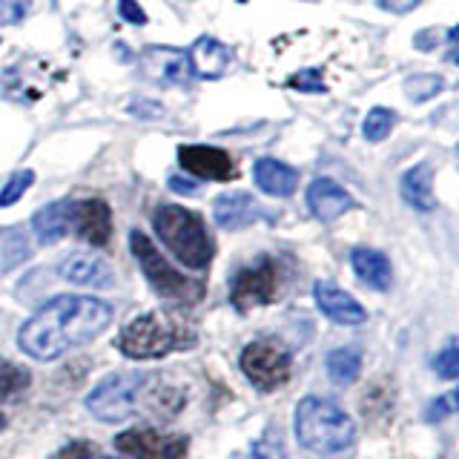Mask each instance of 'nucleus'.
I'll return each mask as SVG.
<instances>
[{
  "instance_id": "1",
  "label": "nucleus",
  "mask_w": 459,
  "mask_h": 459,
  "mask_svg": "<svg viewBox=\"0 0 459 459\" xmlns=\"http://www.w3.org/2000/svg\"><path fill=\"white\" fill-rule=\"evenodd\" d=\"M112 322V307L92 296H57L47 301L18 330L21 351L32 359H57L104 333Z\"/></svg>"
},
{
  "instance_id": "2",
  "label": "nucleus",
  "mask_w": 459,
  "mask_h": 459,
  "mask_svg": "<svg viewBox=\"0 0 459 459\" xmlns=\"http://www.w3.org/2000/svg\"><path fill=\"white\" fill-rule=\"evenodd\" d=\"M198 344V330L181 313H143L118 336V351L129 359H161Z\"/></svg>"
},
{
  "instance_id": "3",
  "label": "nucleus",
  "mask_w": 459,
  "mask_h": 459,
  "mask_svg": "<svg viewBox=\"0 0 459 459\" xmlns=\"http://www.w3.org/2000/svg\"><path fill=\"white\" fill-rule=\"evenodd\" d=\"M293 428L299 442L316 454H339L356 437V425L336 402L322 396H305L296 405Z\"/></svg>"
},
{
  "instance_id": "4",
  "label": "nucleus",
  "mask_w": 459,
  "mask_h": 459,
  "mask_svg": "<svg viewBox=\"0 0 459 459\" xmlns=\"http://www.w3.org/2000/svg\"><path fill=\"white\" fill-rule=\"evenodd\" d=\"M155 233L167 244V250L178 258L184 267L204 270L212 262L215 244L207 233L204 219L195 210H186L178 204H164L152 215Z\"/></svg>"
},
{
  "instance_id": "5",
  "label": "nucleus",
  "mask_w": 459,
  "mask_h": 459,
  "mask_svg": "<svg viewBox=\"0 0 459 459\" xmlns=\"http://www.w3.org/2000/svg\"><path fill=\"white\" fill-rule=\"evenodd\" d=\"M129 250H133L138 267L143 270V276H147L152 290L161 299L181 301V305H195V301L204 299V284L195 279H186L184 273L172 267L167 258L158 253L150 236H143L141 230H133V233H129Z\"/></svg>"
},
{
  "instance_id": "6",
  "label": "nucleus",
  "mask_w": 459,
  "mask_h": 459,
  "mask_svg": "<svg viewBox=\"0 0 459 459\" xmlns=\"http://www.w3.org/2000/svg\"><path fill=\"white\" fill-rule=\"evenodd\" d=\"M284 284H287V273L279 258L262 255L255 264L241 267L233 276V284H230V301H233V307L238 313H247L253 307L273 305L276 299H281Z\"/></svg>"
},
{
  "instance_id": "7",
  "label": "nucleus",
  "mask_w": 459,
  "mask_h": 459,
  "mask_svg": "<svg viewBox=\"0 0 459 459\" xmlns=\"http://www.w3.org/2000/svg\"><path fill=\"white\" fill-rule=\"evenodd\" d=\"M241 370L258 391H276V387L290 382L293 373V356L287 351V344L279 342L276 336H264L250 342L241 351Z\"/></svg>"
},
{
  "instance_id": "8",
  "label": "nucleus",
  "mask_w": 459,
  "mask_h": 459,
  "mask_svg": "<svg viewBox=\"0 0 459 459\" xmlns=\"http://www.w3.org/2000/svg\"><path fill=\"white\" fill-rule=\"evenodd\" d=\"M141 387H143V379L126 377V373H115V377H107L90 396H86V408H90V413L98 416L100 422H124L138 408Z\"/></svg>"
},
{
  "instance_id": "9",
  "label": "nucleus",
  "mask_w": 459,
  "mask_h": 459,
  "mask_svg": "<svg viewBox=\"0 0 459 459\" xmlns=\"http://www.w3.org/2000/svg\"><path fill=\"white\" fill-rule=\"evenodd\" d=\"M115 451L126 454L129 459H186L190 439L155 428H129L115 437Z\"/></svg>"
},
{
  "instance_id": "10",
  "label": "nucleus",
  "mask_w": 459,
  "mask_h": 459,
  "mask_svg": "<svg viewBox=\"0 0 459 459\" xmlns=\"http://www.w3.org/2000/svg\"><path fill=\"white\" fill-rule=\"evenodd\" d=\"M69 227L75 230L86 244H92V247H107L112 236V210L104 198L72 201Z\"/></svg>"
},
{
  "instance_id": "11",
  "label": "nucleus",
  "mask_w": 459,
  "mask_h": 459,
  "mask_svg": "<svg viewBox=\"0 0 459 459\" xmlns=\"http://www.w3.org/2000/svg\"><path fill=\"white\" fill-rule=\"evenodd\" d=\"M178 164L184 172L204 181H230L236 176V164L230 152L207 147V143H184V147H178Z\"/></svg>"
},
{
  "instance_id": "12",
  "label": "nucleus",
  "mask_w": 459,
  "mask_h": 459,
  "mask_svg": "<svg viewBox=\"0 0 459 459\" xmlns=\"http://www.w3.org/2000/svg\"><path fill=\"white\" fill-rule=\"evenodd\" d=\"M138 69L143 72V78L152 83H164V86H176L184 83L193 75L190 61H186V52L176 47H147L138 55Z\"/></svg>"
},
{
  "instance_id": "13",
  "label": "nucleus",
  "mask_w": 459,
  "mask_h": 459,
  "mask_svg": "<svg viewBox=\"0 0 459 459\" xmlns=\"http://www.w3.org/2000/svg\"><path fill=\"white\" fill-rule=\"evenodd\" d=\"M49 64L47 61H35V57H26L18 66H12L6 72L4 83H0V90H4L12 100H40L43 92L49 90Z\"/></svg>"
},
{
  "instance_id": "14",
  "label": "nucleus",
  "mask_w": 459,
  "mask_h": 459,
  "mask_svg": "<svg viewBox=\"0 0 459 459\" xmlns=\"http://www.w3.org/2000/svg\"><path fill=\"white\" fill-rule=\"evenodd\" d=\"M186 61H190V72L195 78L215 81L230 69V64H233V52H230V47L219 38L201 35L193 47L186 49Z\"/></svg>"
},
{
  "instance_id": "15",
  "label": "nucleus",
  "mask_w": 459,
  "mask_h": 459,
  "mask_svg": "<svg viewBox=\"0 0 459 459\" xmlns=\"http://www.w3.org/2000/svg\"><path fill=\"white\" fill-rule=\"evenodd\" d=\"M313 299H316V305H319V310L336 325H362L368 319L365 307L333 281H316Z\"/></svg>"
},
{
  "instance_id": "16",
  "label": "nucleus",
  "mask_w": 459,
  "mask_h": 459,
  "mask_svg": "<svg viewBox=\"0 0 459 459\" xmlns=\"http://www.w3.org/2000/svg\"><path fill=\"white\" fill-rule=\"evenodd\" d=\"M212 215L221 230H244L264 219V207L250 193H227L215 198Z\"/></svg>"
},
{
  "instance_id": "17",
  "label": "nucleus",
  "mask_w": 459,
  "mask_h": 459,
  "mask_svg": "<svg viewBox=\"0 0 459 459\" xmlns=\"http://www.w3.org/2000/svg\"><path fill=\"white\" fill-rule=\"evenodd\" d=\"M353 195L333 178H316L307 190V207L319 221H336L339 215L353 210Z\"/></svg>"
},
{
  "instance_id": "18",
  "label": "nucleus",
  "mask_w": 459,
  "mask_h": 459,
  "mask_svg": "<svg viewBox=\"0 0 459 459\" xmlns=\"http://www.w3.org/2000/svg\"><path fill=\"white\" fill-rule=\"evenodd\" d=\"M61 279L72 281V284H83V287H112L115 284V273L112 267L98 255H86V253H75L66 255L61 267Z\"/></svg>"
},
{
  "instance_id": "19",
  "label": "nucleus",
  "mask_w": 459,
  "mask_h": 459,
  "mask_svg": "<svg viewBox=\"0 0 459 459\" xmlns=\"http://www.w3.org/2000/svg\"><path fill=\"white\" fill-rule=\"evenodd\" d=\"M253 181L262 193L276 195V198H287L296 193L299 186V172L293 167H287L284 161H276V158H258L253 167Z\"/></svg>"
},
{
  "instance_id": "20",
  "label": "nucleus",
  "mask_w": 459,
  "mask_h": 459,
  "mask_svg": "<svg viewBox=\"0 0 459 459\" xmlns=\"http://www.w3.org/2000/svg\"><path fill=\"white\" fill-rule=\"evenodd\" d=\"M351 264H353V273L359 276V281L368 284L370 290L385 293L394 281V270H391V262H387V255L373 247H353Z\"/></svg>"
},
{
  "instance_id": "21",
  "label": "nucleus",
  "mask_w": 459,
  "mask_h": 459,
  "mask_svg": "<svg viewBox=\"0 0 459 459\" xmlns=\"http://www.w3.org/2000/svg\"><path fill=\"white\" fill-rule=\"evenodd\" d=\"M399 190H402V198H405L413 210L430 212V210L437 207V198H434V167H430V164L411 167L405 176H402Z\"/></svg>"
},
{
  "instance_id": "22",
  "label": "nucleus",
  "mask_w": 459,
  "mask_h": 459,
  "mask_svg": "<svg viewBox=\"0 0 459 459\" xmlns=\"http://www.w3.org/2000/svg\"><path fill=\"white\" fill-rule=\"evenodd\" d=\"M69 210L72 201H52V204L40 207L32 219V230L40 244H55L69 233Z\"/></svg>"
},
{
  "instance_id": "23",
  "label": "nucleus",
  "mask_w": 459,
  "mask_h": 459,
  "mask_svg": "<svg viewBox=\"0 0 459 459\" xmlns=\"http://www.w3.org/2000/svg\"><path fill=\"white\" fill-rule=\"evenodd\" d=\"M359 370H362V356H359L356 348H339L327 353V373L333 382H356Z\"/></svg>"
},
{
  "instance_id": "24",
  "label": "nucleus",
  "mask_w": 459,
  "mask_h": 459,
  "mask_svg": "<svg viewBox=\"0 0 459 459\" xmlns=\"http://www.w3.org/2000/svg\"><path fill=\"white\" fill-rule=\"evenodd\" d=\"M29 379H32V377H29L26 368L14 365V362H6V359H0V402L23 394L26 387H29Z\"/></svg>"
},
{
  "instance_id": "25",
  "label": "nucleus",
  "mask_w": 459,
  "mask_h": 459,
  "mask_svg": "<svg viewBox=\"0 0 459 459\" xmlns=\"http://www.w3.org/2000/svg\"><path fill=\"white\" fill-rule=\"evenodd\" d=\"M394 124H396V112H394V109L373 107V109L368 112L365 124H362V135H365V141H370V143H379V141H385L387 135H391Z\"/></svg>"
},
{
  "instance_id": "26",
  "label": "nucleus",
  "mask_w": 459,
  "mask_h": 459,
  "mask_svg": "<svg viewBox=\"0 0 459 459\" xmlns=\"http://www.w3.org/2000/svg\"><path fill=\"white\" fill-rule=\"evenodd\" d=\"M442 90H445V81L439 75H430V72H420V75H411L405 81V92L411 100H416V104L437 98Z\"/></svg>"
},
{
  "instance_id": "27",
  "label": "nucleus",
  "mask_w": 459,
  "mask_h": 459,
  "mask_svg": "<svg viewBox=\"0 0 459 459\" xmlns=\"http://www.w3.org/2000/svg\"><path fill=\"white\" fill-rule=\"evenodd\" d=\"M32 184H35V172H32V169H18V172H12L9 181H6V186L0 190V207L18 204V201L23 198V193H26Z\"/></svg>"
},
{
  "instance_id": "28",
  "label": "nucleus",
  "mask_w": 459,
  "mask_h": 459,
  "mask_svg": "<svg viewBox=\"0 0 459 459\" xmlns=\"http://www.w3.org/2000/svg\"><path fill=\"white\" fill-rule=\"evenodd\" d=\"M52 459H118V456H109L104 448H98L95 442H83V439H78V442L64 445V448L57 451Z\"/></svg>"
},
{
  "instance_id": "29",
  "label": "nucleus",
  "mask_w": 459,
  "mask_h": 459,
  "mask_svg": "<svg viewBox=\"0 0 459 459\" xmlns=\"http://www.w3.org/2000/svg\"><path fill=\"white\" fill-rule=\"evenodd\" d=\"M250 459H284V445L279 430H267V434L258 439L250 448Z\"/></svg>"
},
{
  "instance_id": "30",
  "label": "nucleus",
  "mask_w": 459,
  "mask_h": 459,
  "mask_svg": "<svg viewBox=\"0 0 459 459\" xmlns=\"http://www.w3.org/2000/svg\"><path fill=\"white\" fill-rule=\"evenodd\" d=\"M290 90H299V92H313V95H322L327 86H325V78L319 69H301L296 75L287 81Z\"/></svg>"
},
{
  "instance_id": "31",
  "label": "nucleus",
  "mask_w": 459,
  "mask_h": 459,
  "mask_svg": "<svg viewBox=\"0 0 459 459\" xmlns=\"http://www.w3.org/2000/svg\"><path fill=\"white\" fill-rule=\"evenodd\" d=\"M434 368H437L439 377H445V379H456L459 377V351H456L454 339L445 344V351L434 359Z\"/></svg>"
},
{
  "instance_id": "32",
  "label": "nucleus",
  "mask_w": 459,
  "mask_h": 459,
  "mask_svg": "<svg viewBox=\"0 0 459 459\" xmlns=\"http://www.w3.org/2000/svg\"><path fill=\"white\" fill-rule=\"evenodd\" d=\"M32 0H0V26H18L29 14Z\"/></svg>"
},
{
  "instance_id": "33",
  "label": "nucleus",
  "mask_w": 459,
  "mask_h": 459,
  "mask_svg": "<svg viewBox=\"0 0 459 459\" xmlns=\"http://www.w3.org/2000/svg\"><path fill=\"white\" fill-rule=\"evenodd\" d=\"M118 12H121V18L126 23H133V26H143V23H147V12L141 9L138 0H118Z\"/></svg>"
},
{
  "instance_id": "34",
  "label": "nucleus",
  "mask_w": 459,
  "mask_h": 459,
  "mask_svg": "<svg viewBox=\"0 0 459 459\" xmlns=\"http://www.w3.org/2000/svg\"><path fill=\"white\" fill-rule=\"evenodd\" d=\"M456 411V394H445L442 399L437 402H430V408H428V420L434 422V420H445L448 413Z\"/></svg>"
},
{
  "instance_id": "35",
  "label": "nucleus",
  "mask_w": 459,
  "mask_h": 459,
  "mask_svg": "<svg viewBox=\"0 0 459 459\" xmlns=\"http://www.w3.org/2000/svg\"><path fill=\"white\" fill-rule=\"evenodd\" d=\"M422 0H377V6L385 12H394V14H408L420 6Z\"/></svg>"
},
{
  "instance_id": "36",
  "label": "nucleus",
  "mask_w": 459,
  "mask_h": 459,
  "mask_svg": "<svg viewBox=\"0 0 459 459\" xmlns=\"http://www.w3.org/2000/svg\"><path fill=\"white\" fill-rule=\"evenodd\" d=\"M169 190H172V193H181V195H195V193H198V184H195L193 178L172 176V178H169Z\"/></svg>"
},
{
  "instance_id": "37",
  "label": "nucleus",
  "mask_w": 459,
  "mask_h": 459,
  "mask_svg": "<svg viewBox=\"0 0 459 459\" xmlns=\"http://www.w3.org/2000/svg\"><path fill=\"white\" fill-rule=\"evenodd\" d=\"M129 112L138 115V118H150V115H161L164 107H158V104H133V107H129Z\"/></svg>"
},
{
  "instance_id": "38",
  "label": "nucleus",
  "mask_w": 459,
  "mask_h": 459,
  "mask_svg": "<svg viewBox=\"0 0 459 459\" xmlns=\"http://www.w3.org/2000/svg\"><path fill=\"white\" fill-rule=\"evenodd\" d=\"M413 43H416V47H420V49H425V52H428V49L437 43V38H434V32H430V29H428V32L416 35V38H413Z\"/></svg>"
},
{
  "instance_id": "39",
  "label": "nucleus",
  "mask_w": 459,
  "mask_h": 459,
  "mask_svg": "<svg viewBox=\"0 0 459 459\" xmlns=\"http://www.w3.org/2000/svg\"><path fill=\"white\" fill-rule=\"evenodd\" d=\"M4 425H6V416H4V413H0V430H4Z\"/></svg>"
},
{
  "instance_id": "40",
  "label": "nucleus",
  "mask_w": 459,
  "mask_h": 459,
  "mask_svg": "<svg viewBox=\"0 0 459 459\" xmlns=\"http://www.w3.org/2000/svg\"><path fill=\"white\" fill-rule=\"evenodd\" d=\"M236 4H247V0H236Z\"/></svg>"
}]
</instances>
